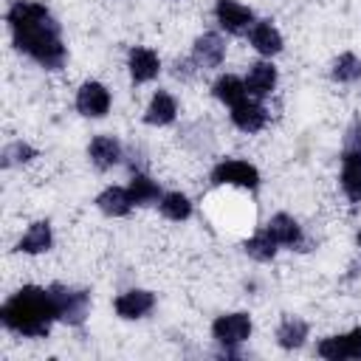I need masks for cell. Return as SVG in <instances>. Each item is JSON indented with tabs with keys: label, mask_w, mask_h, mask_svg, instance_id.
Returning a JSON list of instances; mask_svg holds the SVG:
<instances>
[{
	"label": "cell",
	"mask_w": 361,
	"mask_h": 361,
	"mask_svg": "<svg viewBox=\"0 0 361 361\" xmlns=\"http://www.w3.org/2000/svg\"><path fill=\"white\" fill-rule=\"evenodd\" d=\"M6 25L17 54L34 59L45 71H62L68 62V45L54 11L39 0H11L6 8Z\"/></svg>",
	"instance_id": "obj_1"
},
{
	"label": "cell",
	"mask_w": 361,
	"mask_h": 361,
	"mask_svg": "<svg viewBox=\"0 0 361 361\" xmlns=\"http://www.w3.org/2000/svg\"><path fill=\"white\" fill-rule=\"evenodd\" d=\"M0 324L20 338H45L56 324L51 290L42 285H20L0 305Z\"/></svg>",
	"instance_id": "obj_2"
},
{
	"label": "cell",
	"mask_w": 361,
	"mask_h": 361,
	"mask_svg": "<svg viewBox=\"0 0 361 361\" xmlns=\"http://www.w3.org/2000/svg\"><path fill=\"white\" fill-rule=\"evenodd\" d=\"M209 330H212L214 344L220 347L217 355H223V358H240L243 355V344L254 333V319H251L248 310H228V313L214 316V322H212Z\"/></svg>",
	"instance_id": "obj_3"
},
{
	"label": "cell",
	"mask_w": 361,
	"mask_h": 361,
	"mask_svg": "<svg viewBox=\"0 0 361 361\" xmlns=\"http://www.w3.org/2000/svg\"><path fill=\"white\" fill-rule=\"evenodd\" d=\"M54 307H56V322L68 324V327H82L90 316V290L87 288H76L68 282H51L48 285Z\"/></svg>",
	"instance_id": "obj_4"
},
{
	"label": "cell",
	"mask_w": 361,
	"mask_h": 361,
	"mask_svg": "<svg viewBox=\"0 0 361 361\" xmlns=\"http://www.w3.org/2000/svg\"><path fill=\"white\" fill-rule=\"evenodd\" d=\"M212 186H226V189H240V192H254L259 189V169L245 161V158H220L212 172H209Z\"/></svg>",
	"instance_id": "obj_5"
},
{
	"label": "cell",
	"mask_w": 361,
	"mask_h": 361,
	"mask_svg": "<svg viewBox=\"0 0 361 361\" xmlns=\"http://www.w3.org/2000/svg\"><path fill=\"white\" fill-rule=\"evenodd\" d=\"M73 107L79 116L85 118H104L113 107V93L104 82L99 79H85L79 87H76V99H73Z\"/></svg>",
	"instance_id": "obj_6"
},
{
	"label": "cell",
	"mask_w": 361,
	"mask_h": 361,
	"mask_svg": "<svg viewBox=\"0 0 361 361\" xmlns=\"http://www.w3.org/2000/svg\"><path fill=\"white\" fill-rule=\"evenodd\" d=\"M254 11L240 3V0H214V23L223 34L231 37H245L248 28L254 25Z\"/></svg>",
	"instance_id": "obj_7"
},
{
	"label": "cell",
	"mask_w": 361,
	"mask_h": 361,
	"mask_svg": "<svg viewBox=\"0 0 361 361\" xmlns=\"http://www.w3.org/2000/svg\"><path fill=\"white\" fill-rule=\"evenodd\" d=\"M158 296L149 288H127L113 296V313L124 322H138L155 310Z\"/></svg>",
	"instance_id": "obj_8"
},
{
	"label": "cell",
	"mask_w": 361,
	"mask_h": 361,
	"mask_svg": "<svg viewBox=\"0 0 361 361\" xmlns=\"http://www.w3.org/2000/svg\"><path fill=\"white\" fill-rule=\"evenodd\" d=\"M316 355L324 361H350L361 358V327H353L347 333H333L316 341Z\"/></svg>",
	"instance_id": "obj_9"
},
{
	"label": "cell",
	"mask_w": 361,
	"mask_h": 361,
	"mask_svg": "<svg viewBox=\"0 0 361 361\" xmlns=\"http://www.w3.org/2000/svg\"><path fill=\"white\" fill-rule=\"evenodd\" d=\"M226 54H228V45H226V37L220 31H203L195 37L192 42V51L189 56L195 59V65L200 71H214L226 62Z\"/></svg>",
	"instance_id": "obj_10"
},
{
	"label": "cell",
	"mask_w": 361,
	"mask_h": 361,
	"mask_svg": "<svg viewBox=\"0 0 361 361\" xmlns=\"http://www.w3.org/2000/svg\"><path fill=\"white\" fill-rule=\"evenodd\" d=\"M228 118H231V124H234L240 133L254 135V133L265 130V124H268L271 113H268V107L262 104V99L245 96L243 102H237L234 107H228Z\"/></svg>",
	"instance_id": "obj_11"
},
{
	"label": "cell",
	"mask_w": 361,
	"mask_h": 361,
	"mask_svg": "<svg viewBox=\"0 0 361 361\" xmlns=\"http://www.w3.org/2000/svg\"><path fill=\"white\" fill-rule=\"evenodd\" d=\"M161 56L155 48L149 45H133L127 51V73L133 79V85H147V82H155L158 73H161Z\"/></svg>",
	"instance_id": "obj_12"
},
{
	"label": "cell",
	"mask_w": 361,
	"mask_h": 361,
	"mask_svg": "<svg viewBox=\"0 0 361 361\" xmlns=\"http://www.w3.org/2000/svg\"><path fill=\"white\" fill-rule=\"evenodd\" d=\"M245 37H248V45H251L262 59H274V56L282 54V48H285V39H282L276 23L268 20V17H257Z\"/></svg>",
	"instance_id": "obj_13"
},
{
	"label": "cell",
	"mask_w": 361,
	"mask_h": 361,
	"mask_svg": "<svg viewBox=\"0 0 361 361\" xmlns=\"http://www.w3.org/2000/svg\"><path fill=\"white\" fill-rule=\"evenodd\" d=\"M265 228H268V234L276 240L279 248L302 251V245H305V228H302V223H299L293 214H288V212H276V214L268 217Z\"/></svg>",
	"instance_id": "obj_14"
},
{
	"label": "cell",
	"mask_w": 361,
	"mask_h": 361,
	"mask_svg": "<svg viewBox=\"0 0 361 361\" xmlns=\"http://www.w3.org/2000/svg\"><path fill=\"white\" fill-rule=\"evenodd\" d=\"M87 161L99 172H107V169H113V166H118L124 161V144L110 133H99L87 144Z\"/></svg>",
	"instance_id": "obj_15"
},
{
	"label": "cell",
	"mask_w": 361,
	"mask_h": 361,
	"mask_svg": "<svg viewBox=\"0 0 361 361\" xmlns=\"http://www.w3.org/2000/svg\"><path fill=\"white\" fill-rule=\"evenodd\" d=\"M243 79H245V90H248V96L265 102V99L276 90L279 71H276V65H274L271 59H257V62L248 65V71H245Z\"/></svg>",
	"instance_id": "obj_16"
},
{
	"label": "cell",
	"mask_w": 361,
	"mask_h": 361,
	"mask_svg": "<svg viewBox=\"0 0 361 361\" xmlns=\"http://www.w3.org/2000/svg\"><path fill=\"white\" fill-rule=\"evenodd\" d=\"M338 161H341L338 186L350 200V206H358L361 203V149H341Z\"/></svg>",
	"instance_id": "obj_17"
},
{
	"label": "cell",
	"mask_w": 361,
	"mask_h": 361,
	"mask_svg": "<svg viewBox=\"0 0 361 361\" xmlns=\"http://www.w3.org/2000/svg\"><path fill=\"white\" fill-rule=\"evenodd\" d=\"M178 113H180V104H178L175 93L158 87L152 93V99L147 102V110H144L141 118H144L147 127H169V124L178 121Z\"/></svg>",
	"instance_id": "obj_18"
},
{
	"label": "cell",
	"mask_w": 361,
	"mask_h": 361,
	"mask_svg": "<svg viewBox=\"0 0 361 361\" xmlns=\"http://www.w3.org/2000/svg\"><path fill=\"white\" fill-rule=\"evenodd\" d=\"M51 248H54V226H51V220H34L20 234V240L14 243V251L25 254V257H39V254H48Z\"/></svg>",
	"instance_id": "obj_19"
},
{
	"label": "cell",
	"mask_w": 361,
	"mask_h": 361,
	"mask_svg": "<svg viewBox=\"0 0 361 361\" xmlns=\"http://www.w3.org/2000/svg\"><path fill=\"white\" fill-rule=\"evenodd\" d=\"M274 338L276 344L285 350V353H293V350H302L310 338V324L307 319L296 316V313H282V319L276 322V330H274Z\"/></svg>",
	"instance_id": "obj_20"
},
{
	"label": "cell",
	"mask_w": 361,
	"mask_h": 361,
	"mask_svg": "<svg viewBox=\"0 0 361 361\" xmlns=\"http://www.w3.org/2000/svg\"><path fill=\"white\" fill-rule=\"evenodd\" d=\"M127 192H130L133 206H158V200H161V195H164L161 183H158L149 172H144V169H133V172H130Z\"/></svg>",
	"instance_id": "obj_21"
},
{
	"label": "cell",
	"mask_w": 361,
	"mask_h": 361,
	"mask_svg": "<svg viewBox=\"0 0 361 361\" xmlns=\"http://www.w3.org/2000/svg\"><path fill=\"white\" fill-rule=\"evenodd\" d=\"M96 209L104 214V217H113V220H118V217H127L135 206H133V200H130V192H127V186H118V183H110V186H104L99 195H96Z\"/></svg>",
	"instance_id": "obj_22"
},
{
	"label": "cell",
	"mask_w": 361,
	"mask_h": 361,
	"mask_svg": "<svg viewBox=\"0 0 361 361\" xmlns=\"http://www.w3.org/2000/svg\"><path fill=\"white\" fill-rule=\"evenodd\" d=\"M158 212H161V217L169 220V223H186V220L192 217V212H195V203H192V197H189L186 192L169 189V192L161 195Z\"/></svg>",
	"instance_id": "obj_23"
},
{
	"label": "cell",
	"mask_w": 361,
	"mask_h": 361,
	"mask_svg": "<svg viewBox=\"0 0 361 361\" xmlns=\"http://www.w3.org/2000/svg\"><path fill=\"white\" fill-rule=\"evenodd\" d=\"M212 96H214L223 107H234L237 102H243V99L248 96L245 79L237 76V73H220V76L212 82Z\"/></svg>",
	"instance_id": "obj_24"
},
{
	"label": "cell",
	"mask_w": 361,
	"mask_h": 361,
	"mask_svg": "<svg viewBox=\"0 0 361 361\" xmlns=\"http://www.w3.org/2000/svg\"><path fill=\"white\" fill-rule=\"evenodd\" d=\"M243 251H245V257H251L254 262H274L276 259V254H279V245H276V240L268 234V228L262 226V228H257L245 243H243Z\"/></svg>",
	"instance_id": "obj_25"
},
{
	"label": "cell",
	"mask_w": 361,
	"mask_h": 361,
	"mask_svg": "<svg viewBox=\"0 0 361 361\" xmlns=\"http://www.w3.org/2000/svg\"><path fill=\"white\" fill-rule=\"evenodd\" d=\"M330 79L336 85H355L361 82V56L355 51H341L330 65Z\"/></svg>",
	"instance_id": "obj_26"
},
{
	"label": "cell",
	"mask_w": 361,
	"mask_h": 361,
	"mask_svg": "<svg viewBox=\"0 0 361 361\" xmlns=\"http://www.w3.org/2000/svg\"><path fill=\"white\" fill-rule=\"evenodd\" d=\"M39 152H37V147H31L28 141H23V138H17V141H8L6 147H3V169H11V166H25V164H31L34 158H37Z\"/></svg>",
	"instance_id": "obj_27"
},
{
	"label": "cell",
	"mask_w": 361,
	"mask_h": 361,
	"mask_svg": "<svg viewBox=\"0 0 361 361\" xmlns=\"http://www.w3.org/2000/svg\"><path fill=\"white\" fill-rule=\"evenodd\" d=\"M197 73H200V68L195 65V59H192V56H180V59H175V62H172V76H175V79H180V82H192Z\"/></svg>",
	"instance_id": "obj_28"
},
{
	"label": "cell",
	"mask_w": 361,
	"mask_h": 361,
	"mask_svg": "<svg viewBox=\"0 0 361 361\" xmlns=\"http://www.w3.org/2000/svg\"><path fill=\"white\" fill-rule=\"evenodd\" d=\"M341 149H361V116H353L344 135H341Z\"/></svg>",
	"instance_id": "obj_29"
},
{
	"label": "cell",
	"mask_w": 361,
	"mask_h": 361,
	"mask_svg": "<svg viewBox=\"0 0 361 361\" xmlns=\"http://www.w3.org/2000/svg\"><path fill=\"white\" fill-rule=\"evenodd\" d=\"M355 245H358V248H361V228H358V231H355Z\"/></svg>",
	"instance_id": "obj_30"
}]
</instances>
